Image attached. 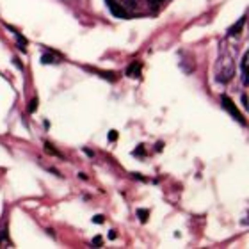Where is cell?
I'll return each mask as SVG.
<instances>
[{
  "instance_id": "7c38bea8",
  "label": "cell",
  "mask_w": 249,
  "mask_h": 249,
  "mask_svg": "<svg viewBox=\"0 0 249 249\" xmlns=\"http://www.w3.org/2000/svg\"><path fill=\"white\" fill-rule=\"evenodd\" d=\"M160 2H164V0H150V4H160Z\"/></svg>"
},
{
  "instance_id": "6da1fadb",
  "label": "cell",
  "mask_w": 249,
  "mask_h": 249,
  "mask_svg": "<svg viewBox=\"0 0 249 249\" xmlns=\"http://www.w3.org/2000/svg\"><path fill=\"white\" fill-rule=\"evenodd\" d=\"M235 75V62L233 55L228 50V47L223 43V47L219 50V59H217V66H215V78L217 82H230Z\"/></svg>"
},
{
  "instance_id": "ba28073f",
  "label": "cell",
  "mask_w": 249,
  "mask_h": 249,
  "mask_svg": "<svg viewBox=\"0 0 249 249\" xmlns=\"http://www.w3.org/2000/svg\"><path fill=\"white\" fill-rule=\"evenodd\" d=\"M36 109H37V100L34 98V100H32V102H31V105H29V112H31V114H32V112H34V110H36Z\"/></svg>"
},
{
  "instance_id": "8fae6325",
  "label": "cell",
  "mask_w": 249,
  "mask_h": 249,
  "mask_svg": "<svg viewBox=\"0 0 249 249\" xmlns=\"http://www.w3.org/2000/svg\"><path fill=\"white\" fill-rule=\"evenodd\" d=\"M93 223L102 224V223H104V215H94V217H93Z\"/></svg>"
},
{
  "instance_id": "8992f818",
  "label": "cell",
  "mask_w": 249,
  "mask_h": 249,
  "mask_svg": "<svg viewBox=\"0 0 249 249\" xmlns=\"http://www.w3.org/2000/svg\"><path fill=\"white\" fill-rule=\"evenodd\" d=\"M137 215H139V219H141V223H146L148 221V217H150V210H137Z\"/></svg>"
},
{
  "instance_id": "30bf717a",
  "label": "cell",
  "mask_w": 249,
  "mask_h": 249,
  "mask_svg": "<svg viewBox=\"0 0 249 249\" xmlns=\"http://www.w3.org/2000/svg\"><path fill=\"white\" fill-rule=\"evenodd\" d=\"M93 244H94V248H102V237H94Z\"/></svg>"
},
{
  "instance_id": "9c48e42d",
  "label": "cell",
  "mask_w": 249,
  "mask_h": 249,
  "mask_svg": "<svg viewBox=\"0 0 249 249\" xmlns=\"http://www.w3.org/2000/svg\"><path fill=\"white\" fill-rule=\"evenodd\" d=\"M116 139H118V132H116V130H110V134H109V141H112V142H114Z\"/></svg>"
},
{
  "instance_id": "4fadbf2b",
  "label": "cell",
  "mask_w": 249,
  "mask_h": 249,
  "mask_svg": "<svg viewBox=\"0 0 249 249\" xmlns=\"http://www.w3.org/2000/svg\"><path fill=\"white\" fill-rule=\"evenodd\" d=\"M0 246H2V235H0Z\"/></svg>"
},
{
  "instance_id": "52a82bcc",
  "label": "cell",
  "mask_w": 249,
  "mask_h": 249,
  "mask_svg": "<svg viewBox=\"0 0 249 249\" xmlns=\"http://www.w3.org/2000/svg\"><path fill=\"white\" fill-rule=\"evenodd\" d=\"M45 151H47V153H50V155L61 157V153H59V151L55 150V148H53V146L50 144V142H45Z\"/></svg>"
},
{
  "instance_id": "3957f363",
  "label": "cell",
  "mask_w": 249,
  "mask_h": 249,
  "mask_svg": "<svg viewBox=\"0 0 249 249\" xmlns=\"http://www.w3.org/2000/svg\"><path fill=\"white\" fill-rule=\"evenodd\" d=\"M244 23H246V16H242V18H240V20L228 31V36H239L240 31H242V27H244Z\"/></svg>"
},
{
  "instance_id": "7a4b0ae2",
  "label": "cell",
  "mask_w": 249,
  "mask_h": 249,
  "mask_svg": "<svg viewBox=\"0 0 249 249\" xmlns=\"http://www.w3.org/2000/svg\"><path fill=\"white\" fill-rule=\"evenodd\" d=\"M221 102H223V107H224V109H226L230 112V114H231V118H235V120L239 121L240 124H246V120L242 118V114L239 112V109L235 107V104L228 98V96H226V94H223V96H221Z\"/></svg>"
},
{
  "instance_id": "5b68a950",
  "label": "cell",
  "mask_w": 249,
  "mask_h": 249,
  "mask_svg": "<svg viewBox=\"0 0 249 249\" xmlns=\"http://www.w3.org/2000/svg\"><path fill=\"white\" fill-rule=\"evenodd\" d=\"M242 82L244 86H248V53H244L242 57Z\"/></svg>"
},
{
  "instance_id": "277c9868",
  "label": "cell",
  "mask_w": 249,
  "mask_h": 249,
  "mask_svg": "<svg viewBox=\"0 0 249 249\" xmlns=\"http://www.w3.org/2000/svg\"><path fill=\"white\" fill-rule=\"evenodd\" d=\"M126 75L128 77H139L141 75V62H132L126 70Z\"/></svg>"
}]
</instances>
